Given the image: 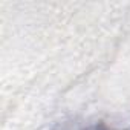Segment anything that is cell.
I'll return each mask as SVG.
<instances>
[{
  "label": "cell",
  "instance_id": "cell-1",
  "mask_svg": "<svg viewBox=\"0 0 130 130\" xmlns=\"http://www.w3.org/2000/svg\"><path fill=\"white\" fill-rule=\"evenodd\" d=\"M84 130H112V128H109V127L104 125V124H93V125H90V127H87V128H84Z\"/></svg>",
  "mask_w": 130,
  "mask_h": 130
}]
</instances>
